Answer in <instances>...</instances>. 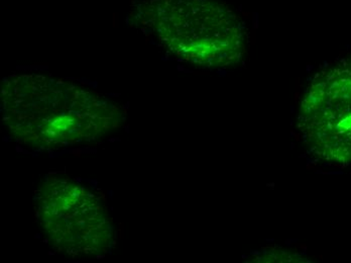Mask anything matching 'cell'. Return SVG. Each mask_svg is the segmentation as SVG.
<instances>
[{
	"label": "cell",
	"instance_id": "cell-4",
	"mask_svg": "<svg viewBox=\"0 0 351 263\" xmlns=\"http://www.w3.org/2000/svg\"><path fill=\"white\" fill-rule=\"evenodd\" d=\"M307 148L329 163H351V54L317 74L298 111Z\"/></svg>",
	"mask_w": 351,
	"mask_h": 263
},
{
	"label": "cell",
	"instance_id": "cell-1",
	"mask_svg": "<svg viewBox=\"0 0 351 263\" xmlns=\"http://www.w3.org/2000/svg\"><path fill=\"white\" fill-rule=\"evenodd\" d=\"M0 102L10 135L21 144L40 150L95 142L125 119L123 108L106 96L44 74L6 77Z\"/></svg>",
	"mask_w": 351,
	"mask_h": 263
},
{
	"label": "cell",
	"instance_id": "cell-2",
	"mask_svg": "<svg viewBox=\"0 0 351 263\" xmlns=\"http://www.w3.org/2000/svg\"><path fill=\"white\" fill-rule=\"evenodd\" d=\"M143 23L175 56L206 68L234 65L245 53L239 16L218 0H143Z\"/></svg>",
	"mask_w": 351,
	"mask_h": 263
},
{
	"label": "cell",
	"instance_id": "cell-3",
	"mask_svg": "<svg viewBox=\"0 0 351 263\" xmlns=\"http://www.w3.org/2000/svg\"><path fill=\"white\" fill-rule=\"evenodd\" d=\"M38 223L57 251L71 258H100L114 243V226L101 198L80 183L48 177L36 190Z\"/></svg>",
	"mask_w": 351,
	"mask_h": 263
}]
</instances>
